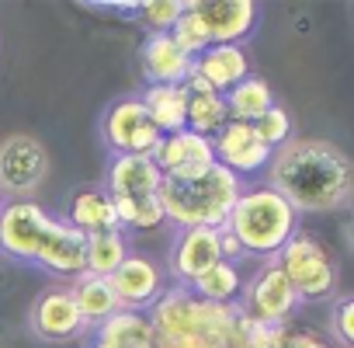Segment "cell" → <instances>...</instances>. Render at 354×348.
<instances>
[{
  "mask_svg": "<svg viewBox=\"0 0 354 348\" xmlns=\"http://www.w3.org/2000/svg\"><path fill=\"white\" fill-rule=\"evenodd\" d=\"M268 189H274L299 216L340 213L354 199V167L351 157L316 136L288 139L281 150L271 153L268 164Z\"/></svg>",
  "mask_w": 354,
  "mask_h": 348,
  "instance_id": "1",
  "label": "cell"
},
{
  "mask_svg": "<svg viewBox=\"0 0 354 348\" xmlns=\"http://www.w3.org/2000/svg\"><path fill=\"white\" fill-rule=\"evenodd\" d=\"M87 237L63 216L32 199H4L0 206V254L49 275H84Z\"/></svg>",
  "mask_w": 354,
  "mask_h": 348,
  "instance_id": "2",
  "label": "cell"
},
{
  "mask_svg": "<svg viewBox=\"0 0 354 348\" xmlns=\"http://www.w3.org/2000/svg\"><path fill=\"white\" fill-rule=\"evenodd\" d=\"M153 348H247V320L240 306L198 299L185 286H167L146 310Z\"/></svg>",
  "mask_w": 354,
  "mask_h": 348,
  "instance_id": "3",
  "label": "cell"
},
{
  "mask_svg": "<svg viewBox=\"0 0 354 348\" xmlns=\"http://www.w3.org/2000/svg\"><path fill=\"white\" fill-rule=\"evenodd\" d=\"M299 220L302 216L274 189L243 185L223 230L240 244L243 258H257L264 265V261H274L281 254V247L299 234Z\"/></svg>",
  "mask_w": 354,
  "mask_h": 348,
  "instance_id": "4",
  "label": "cell"
},
{
  "mask_svg": "<svg viewBox=\"0 0 354 348\" xmlns=\"http://www.w3.org/2000/svg\"><path fill=\"white\" fill-rule=\"evenodd\" d=\"M240 192H243V182L219 164L192 182H163L160 185L163 223L177 230H198V227L223 230Z\"/></svg>",
  "mask_w": 354,
  "mask_h": 348,
  "instance_id": "5",
  "label": "cell"
},
{
  "mask_svg": "<svg viewBox=\"0 0 354 348\" xmlns=\"http://www.w3.org/2000/svg\"><path fill=\"white\" fill-rule=\"evenodd\" d=\"M160 185L163 178H160L153 157H111L101 189L111 195L122 230L149 234L163 227Z\"/></svg>",
  "mask_w": 354,
  "mask_h": 348,
  "instance_id": "6",
  "label": "cell"
},
{
  "mask_svg": "<svg viewBox=\"0 0 354 348\" xmlns=\"http://www.w3.org/2000/svg\"><path fill=\"white\" fill-rule=\"evenodd\" d=\"M274 261L292 282L299 303H323L337 293V261L326 254V247L313 234L299 230Z\"/></svg>",
  "mask_w": 354,
  "mask_h": 348,
  "instance_id": "7",
  "label": "cell"
},
{
  "mask_svg": "<svg viewBox=\"0 0 354 348\" xmlns=\"http://www.w3.org/2000/svg\"><path fill=\"white\" fill-rule=\"evenodd\" d=\"M101 139L111 150V157H149L160 143V129L153 125L139 94H125L104 108Z\"/></svg>",
  "mask_w": 354,
  "mask_h": 348,
  "instance_id": "8",
  "label": "cell"
},
{
  "mask_svg": "<svg viewBox=\"0 0 354 348\" xmlns=\"http://www.w3.org/2000/svg\"><path fill=\"white\" fill-rule=\"evenodd\" d=\"M240 313L254 324H268V327H288V317L299 310V296L292 289V282L285 279V272L278 268V261H264L247 282H243V296H240Z\"/></svg>",
  "mask_w": 354,
  "mask_h": 348,
  "instance_id": "9",
  "label": "cell"
},
{
  "mask_svg": "<svg viewBox=\"0 0 354 348\" xmlns=\"http://www.w3.org/2000/svg\"><path fill=\"white\" fill-rule=\"evenodd\" d=\"M209 46H243L261 25L257 0H188Z\"/></svg>",
  "mask_w": 354,
  "mask_h": 348,
  "instance_id": "10",
  "label": "cell"
},
{
  "mask_svg": "<svg viewBox=\"0 0 354 348\" xmlns=\"http://www.w3.org/2000/svg\"><path fill=\"white\" fill-rule=\"evenodd\" d=\"M49 174V153L35 136H8L0 143V195L28 199Z\"/></svg>",
  "mask_w": 354,
  "mask_h": 348,
  "instance_id": "11",
  "label": "cell"
},
{
  "mask_svg": "<svg viewBox=\"0 0 354 348\" xmlns=\"http://www.w3.org/2000/svg\"><path fill=\"white\" fill-rule=\"evenodd\" d=\"M149 157H153L163 182H192V178H202L209 167H216L212 139H205L192 129L160 136V143Z\"/></svg>",
  "mask_w": 354,
  "mask_h": 348,
  "instance_id": "12",
  "label": "cell"
},
{
  "mask_svg": "<svg viewBox=\"0 0 354 348\" xmlns=\"http://www.w3.org/2000/svg\"><path fill=\"white\" fill-rule=\"evenodd\" d=\"M212 153H216V164L226 167L230 174H236L240 182L257 178L271 164V150L257 139L254 125H247V122H226L212 136Z\"/></svg>",
  "mask_w": 354,
  "mask_h": 348,
  "instance_id": "13",
  "label": "cell"
},
{
  "mask_svg": "<svg viewBox=\"0 0 354 348\" xmlns=\"http://www.w3.org/2000/svg\"><path fill=\"white\" fill-rule=\"evenodd\" d=\"M108 282H111V289L118 296V306L122 310H136V313H146L167 289L163 268L153 258L139 254V251H129V258L115 268V275Z\"/></svg>",
  "mask_w": 354,
  "mask_h": 348,
  "instance_id": "14",
  "label": "cell"
},
{
  "mask_svg": "<svg viewBox=\"0 0 354 348\" xmlns=\"http://www.w3.org/2000/svg\"><path fill=\"white\" fill-rule=\"evenodd\" d=\"M216 261H223V247H219V230L198 227V230H177L170 254H167V272L174 279V286H192L202 272H209Z\"/></svg>",
  "mask_w": 354,
  "mask_h": 348,
  "instance_id": "15",
  "label": "cell"
},
{
  "mask_svg": "<svg viewBox=\"0 0 354 348\" xmlns=\"http://www.w3.org/2000/svg\"><path fill=\"white\" fill-rule=\"evenodd\" d=\"M28 324H32L35 338H39V341H49V345L77 341V338L87 334V324L80 320L70 289H59V286H56V289H46V293L32 303Z\"/></svg>",
  "mask_w": 354,
  "mask_h": 348,
  "instance_id": "16",
  "label": "cell"
},
{
  "mask_svg": "<svg viewBox=\"0 0 354 348\" xmlns=\"http://www.w3.org/2000/svg\"><path fill=\"white\" fill-rule=\"evenodd\" d=\"M192 56L177 49L170 35H146L139 49V70L146 77V87H177L192 73Z\"/></svg>",
  "mask_w": 354,
  "mask_h": 348,
  "instance_id": "17",
  "label": "cell"
},
{
  "mask_svg": "<svg viewBox=\"0 0 354 348\" xmlns=\"http://www.w3.org/2000/svg\"><path fill=\"white\" fill-rule=\"evenodd\" d=\"M192 73L202 77L216 94H230L240 80L250 77V60L243 46H209L205 53L195 56Z\"/></svg>",
  "mask_w": 354,
  "mask_h": 348,
  "instance_id": "18",
  "label": "cell"
},
{
  "mask_svg": "<svg viewBox=\"0 0 354 348\" xmlns=\"http://www.w3.org/2000/svg\"><path fill=\"white\" fill-rule=\"evenodd\" d=\"M77 234L84 237H94V234H111V230H122L118 227V216H115V202L104 189H84L70 199V209L63 216Z\"/></svg>",
  "mask_w": 354,
  "mask_h": 348,
  "instance_id": "19",
  "label": "cell"
},
{
  "mask_svg": "<svg viewBox=\"0 0 354 348\" xmlns=\"http://www.w3.org/2000/svg\"><path fill=\"white\" fill-rule=\"evenodd\" d=\"M70 296H73V303H77V313H80V320L87 324V331H94V327H101L108 317H115L122 306H118V296H115V289H111V282L108 279H101V275H77L73 279V286H70Z\"/></svg>",
  "mask_w": 354,
  "mask_h": 348,
  "instance_id": "20",
  "label": "cell"
},
{
  "mask_svg": "<svg viewBox=\"0 0 354 348\" xmlns=\"http://www.w3.org/2000/svg\"><path fill=\"white\" fill-rule=\"evenodd\" d=\"M91 348H153L149 317L136 310H118L101 327H94Z\"/></svg>",
  "mask_w": 354,
  "mask_h": 348,
  "instance_id": "21",
  "label": "cell"
},
{
  "mask_svg": "<svg viewBox=\"0 0 354 348\" xmlns=\"http://www.w3.org/2000/svg\"><path fill=\"white\" fill-rule=\"evenodd\" d=\"M243 272L236 261H216L209 272H202L188 289L205 299V303H219V306H236L240 296H243Z\"/></svg>",
  "mask_w": 354,
  "mask_h": 348,
  "instance_id": "22",
  "label": "cell"
},
{
  "mask_svg": "<svg viewBox=\"0 0 354 348\" xmlns=\"http://www.w3.org/2000/svg\"><path fill=\"white\" fill-rule=\"evenodd\" d=\"M139 101L149 112V119L160 129V136H170V132H181L185 129V112H188V91H185V84H177V87H146L139 94Z\"/></svg>",
  "mask_w": 354,
  "mask_h": 348,
  "instance_id": "23",
  "label": "cell"
},
{
  "mask_svg": "<svg viewBox=\"0 0 354 348\" xmlns=\"http://www.w3.org/2000/svg\"><path fill=\"white\" fill-rule=\"evenodd\" d=\"M223 101H226V112H230V122H257L271 105H274V94H271V87H268V80L264 77H247V80H240L230 94H223Z\"/></svg>",
  "mask_w": 354,
  "mask_h": 348,
  "instance_id": "24",
  "label": "cell"
},
{
  "mask_svg": "<svg viewBox=\"0 0 354 348\" xmlns=\"http://www.w3.org/2000/svg\"><path fill=\"white\" fill-rule=\"evenodd\" d=\"M129 237L125 230H111V234H94L87 237V247H84V272L87 275H101V279H111L115 268L129 258Z\"/></svg>",
  "mask_w": 354,
  "mask_h": 348,
  "instance_id": "25",
  "label": "cell"
},
{
  "mask_svg": "<svg viewBox=\"0 0 354 348\" xmlns=\"http://www.w3.org/2000/svg\"><path fill=\"white\" fill-rule=\"evenodd\" d=\"M230 122L226 101L216 91H188V112H185V129L212 139L223 125Z\"/></svg>",
  "mask_w": 354,
  "mask_h": 348,
  "instance_id": "26",
  "label": "cell"
},
{
  "mask_svg": "<svg viewBox=\"0 0 354 348\" xmlns=\"http://www.w3.org/2000/svg\"><path fill=\"white\" fill-rule=\"evenodd\" d=\"M188 11V0H139V25L146 35H170V28Z\"/></svg>",
  "mask_w": 354,
  "mask_h": 348,
  "instance_id": "27",
  "label": "cell"
},
{
  "mask_svg": "<svg viewBox=\"0 0 354 348\" xmlns=\"http://www.w3.org/2000/svg\"><path fill=\"white\" fill-rule=\"evenodd\" d=\"M254 125V132H257V139L274 153V150H281L288 139H295V122H292V115L281 108V105H271L257 122H250Z\"/></svg>",
  "mask_w": 354,
  "mask_h": 348,
  "instance_id": "28",
  "label": "cell"
},
{
  "mask_svg": "<svg viewBox=\"0 0 354 348\" xmlns=\"http://www.w3.org/2000/svg\"><path fill=\"white\" fill-rule=\"evenodd\" d=\"M170 39L177 42V49L188 53L192 60H195L198 53H205V49H209V39H205V32H202V25L195 21V15H192V11H185V15H181V21H177V25L170 28Z\"/></svg>",
  "mask_w": 354,
  "mask_h": 348,
  "instance_id": "29",
  "label": "cell"
},
{
  "mask_svg": "<svg viewBox=\"0 0 354 348\" xmlns=\"http://www.w3.org/2000/svg\"><path fill=\"white\" fill-rule=\"evenodd\" d=\"M330 324H333L337 345H340V348H354V299H351V296H340V299L333 303Z\"/></svg>",
  "mask_w": 354,
  "mask_h": 348,
  "instance_id": "30",
  "label": "cell"
},
{
  "mask_svg": "<svg viewBox=\"0 0 354 348\" xmlns=\"http://www.w3.org/2000/svg\"><path fill=\"white\" fill-rule=\"evenodd\" d=\"M91 11H101V15H115L122 21H136L139 18V0H104V4H84Z\"/></svg>",
  "mask_w": 354,
  "mask_h": 348,
  "instance_id": "31",
  "label": "cell"
},
{
  "mask_svg": "<svg viewBox=\"0 0 354 348\" xmlns=\"http://www.w3.org/2000/svg\"><path fill=\"white\" fill-rule=\"evenodd\" d=\"M271 348H326V341H319V338L309 334V331H292V327H285L281 338H278Z\"/></svg>",
  "mask_w": 354,
  "mask_h": 348,
  "instance_id": "32",
  "label": "cell"
},
{
  "mask_svg": "<svg viewBox=\"0 0 354 348\" xmlns=\"http://www.w3.org/2000/svg\"><path fill=\"white\" fill-rule=\"evenodd\" d=\"M0 348H11V345H8V341H4V338H0Z\"/></svg>",
  "mask_w": 354,
  "mask_h": 348,
  "instance_id": "33",
  "label": "cell"
},
{
  "mask_svg": "<svg viewBox=\"0 0 354 348\" xmlns=\"http://www.w3.org/2000/svg\"><path fill=\"white\" fill-rule=\"evenodd\" d=\"M0 206H4V195H0Z\"/></svg>",
  "mask_w": 354,
  "mask_h": 348,
  "instance_id": "34",
  "label": "cell"
}]
</instances>
